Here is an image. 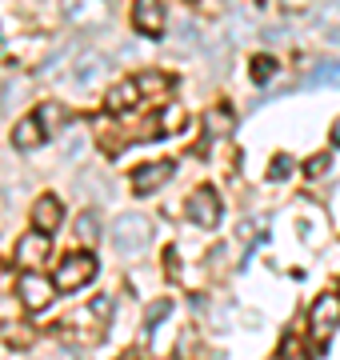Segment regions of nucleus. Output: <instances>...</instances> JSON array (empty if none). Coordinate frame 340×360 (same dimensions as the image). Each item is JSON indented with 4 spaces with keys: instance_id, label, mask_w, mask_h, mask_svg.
<instances>
[{
    "instance_id": "1",
    "label": "nucleus",
    "mask_w": 340,
    "mask_h": 360,
    "mask_svg": "<svg viewBox=\"0 0 340 360\" xmlns=\"http://www.w3.org/2000/svg\"><path fill=\"white\" fill-rule=\"evenodd\" d=\"M148 240H152V220L140 217V212H124L112 224V245H117L120 257H140Z\"/></svg>"
},
{
    "instance_id": "2",
    "label": "nucleus",
    "mask_w": 340,
    "mask_h": 360,
    "mask_svg": "<svg viewBox=\"0 0 340 360\" xmlns=\"http://www.w3.org/2000/svg\"><path fill=\"white\" fill-rule=\"evenodd\" d=\"M96 276V257L92 252H72V257L60 260V269H56V288L60 292H77L84 284Z\"/></svg>"
},
{
    "instance_id": "3",
    "label": "nucleus",
    "mask_w": 340,
    "mask_h": 360,
    "mask_svg": "<svg viewBox=\"0 0 340 360\" xmlns=\"http://www.w3.org/2000/svg\"><path fill=\"white\" fill-rule=\"evenodd\" d=\"M60 13L77 28H105L112 8H108V0H60Z\"/></svg>"
},
{
    "instance_id": "4",
    "label": "nucleus",
    "mask_w": 340,
    "mask_h": 360,
    "mask_svg": "<svg viewBox=\"0 0 340 360\" xmlns=\"http://www.w3.org/2000/svg\"><path fill=\"white\" fill-rule=\"evenodd\" d=\"M308 321H313L316 345H328V336L340 328V296H336V292L316 296V304H313V312H308Z\"/></svg>"
},
{
    "instance_id": "5",
    "label": "nucleus",
    "mask_w": 340,
    "mask_h": 360,
    "mask_svg": "<svg viewBox=\"0 0 340 360\" xmlns=\"http://www.w3.org/2000/svg\"><path fill=\"white\" fill-rule=\"evenodd\" d=\"M16 292H20V300H25V309H28V312H40V309H48V304H53L56 284H53V281H44V276H37V272H25Z\"/></svg>"
},
{
    "instance_id": "6",
    "label": "nucleus",
    "mask_w": 340,
    "mask_h": 360,
    "mask_svg": "<svg viewBox=\"0 0 340 360\" xmlns=\"http://www.w3.org/2000/svg\"><path fill=\"white\" fill-rule=\"evenodd\" d=\"M188 220H192L197 229H216L221 205H216V193H212V188H197V193L188 196Z\"/></svg>"
},
{
    "instance_id": "7",
    "label": "nucleus",
    "mask_w": 340,
    "mask_h": 360,
    "mask_svg": "<svg viewBox=\"0 0 340 360\" xmlns=\"http://www.w3.org/2000/svg\"><path fill=\"white\" fill-rule=\"evenodd\" d=\"M132 25L144 37H157L160 28H164V4L160 0H136L132 4Z\"/></svg>"
},
{
    "instance_id": "8",
    "label": "nucleus",
    "mask_w": 340,
    "mask_h": 360,
    "mask_svg": "<svg viewBox=\"0 0 340 360\" xmlns=\"http://www.w3.org/2000/svg\"><path fill=\"white\" fill-rule=\"evenodd\" d=\"M48 236H53V232H28L25 240H20V245H16V257H20V264H25V269H40V264H44V260H48Z\"/></svg>"
},
{
    "instance_id": "9",
    "label": "nucleus",
    "mask_w": 340,
    "mask_h": 360,
    "mask_svg": "<svg viewBox=\"0 0 340 360\" xmlns=\"http://www.w3.org/2000/svg\"><path fill=\"white\" fill-rule=\"evenodd\" d=\"M108 60L100 56V52H77V65H72V80H77L80 89L84 84H96V80L105 77Z\"/></svg>"
},
{
    "instance_id": "10",
    "label": "nucleus",
    "mask_w": 340,
    "mask_h": 360,
    "mask_svg": "<svg viewBox=\"0 0 340 360\" xmlns=\"http://www.w3.org/2000/svg\"><path fill=\"white\" fill-rule=\"evenodd\" d=\"M44 124H40V116H25V120H16L13 129V144L20 148V153H32V148H40L44 144Z\"/></svg>"
},
{
    "instance_id": "11",
    "label": "nucleus",
    "mask_w": 340,
    "mask_h": 360,
    "mask_svg": "<svg viewBox=\"0 0 340 360\" xmlns=\"http://www.w3.org/2000/svg\"><path fill=\"white\" fill-rule=\"evenodd\" d=\"M169 176H172V160H157V165H144L140 172L132 176V188H136L140 196H148L152 188H160Z\"/></svg>"
},
{
    "instance_id": "12",
    "label": "nucleus",
    "mask_w": 340,
    "mask_h": 360,
    "mask_svg": "<svg viewBox=\"0 0 340 360\" xmlns=\"http://www.w3.org/2000/svg\"><path fill=\"white\" fill-rule=\"evenodd\" d=\"M60 217H65V208H60L56 196H40L37 205H32V229H40V232L60 229Z\"/></svg>"
},
{
    "instance_id": "13",
    "label": "nucleus",
    "mask_w": 340,
    "mask_h": 360,
    "mask_svg": "<svg viewBox=\"0 0 340 360\" xmlns=\"http://www.w3.org/2000/svg\"><path fill=\"white\" fill-rule=\"evenodd\" d=\"M136 101H140V80H120L117 89L108 92V112H129Z\"/></svg>"
},
{
    "instance_id": "14",
    "label": "nucleus",
    "mask_w": 340,
    "mask_h": 360,
    "mask_svg": "<svg viewBox=\"0 0 340 360\" xmlns=\"http://www.w3.org/2000/svg\"><path fill=\"white\" fill-rule=\"evenodd\" d=\"M77 236L89 240V245H96V240H100V217H96V212H84V217L77 220Z\"/></svg>"
},
{
    "instance_id": "15",
    "label": "nucleus",
    "mask_w": 340,
    "mask_h": 360,
    "mask_svg": "<svg viewBox=\"0 0 340 360\" xmlns=\"http://www.w3.org/2000/svg\"><path fill=\"white\" fill-rule=\"evenodd\" d=\"M308 84H340V60H325V65L313 68Z\"/></svg>"
},
{
    "instance_id": "16",
    "label": "nucleus",
    "mask_w": 340,
    "mask_h": 360,
    "mask_svg": "<svg viewBox=\"0 0 340 360\" xmlns=\"http://www.w3.org/2000/svg\"><path fill=\"white\" fill-rule=\"evenodd\" d=\"M209 132H212V136L233 132V112H228V108H212V112H209Z\"/></svg>"
},
{
    "instance_id": "17",
    "label": "nucleus",
    "mask_w": 340,
    "mask_h": 360,
    "mask_svg": "<svg viewBox=\"0 0 340 360\" xmlns=\"http://www.w3.org/2000/svg\"><path fill=\"white\" fill-rule=\"evenodd\" d=\"M273 72H276V60H273V56H256V60H252V80H256V84L273 80Z\"/></svg>"
},
{
    "instance_id": "18",
    "label": "nucleus",
    "mask_w": 340,
    "mask_h": 360,
    "mask_svg": "<svg viewBox=\"0 0 340 360\" xmlns=\"http://www.w3.org/2000/svg\"><path fill=\"white\" fill-rule=\"evenodd\" d=\"M172 312V304L169 300H160V304H152V309H148V333H152V328H157L160 321H164V316H169Z\"/></svg>"
},
{
    "instance_id": "19",
    "label": "nucleus",
    "mask_w": 340,
    "mask_h": 360,
    "mask_svg": "<svg viewBox=\"0 0 340 360\" xmlns=\"http://www.w3.org/2000/svg\"><path fill=\"white\" fill-rule=\"evenodd\" d=\"M40 124H65V112H60L56 104H44V108H40Z\"/></svg>"
},
{
    "instance_id": "20",
    "label": "nucleus",
    "mask_w": 340,
    "mask_h": 360,
    "mask_svg": "<svg viewBox=\"0 0 340 360\" xmlns=\"http://www.w3.org/2000/svg\"><path fill=\"white\" fill-rule=\"evenodd\" d=\"M288 172H292V160H288V156H276L273 168H268V176H273V180H285Z\"/></svg>"
},
{
    "instance_id": "21",
    "label": "nucleus",
    "mask_w": 340,
    "mask_h": 360,
    "mask_svg": "<svg viewBox=\"0 0 340 360\" xmlns=\"http://www.w3.org/2000/svg\"><path fill=\"white\" fill-rule=\"evenodd\" d=\"M304 172H308V176H325L328 172V156H313V160L304 165Z\"/></svg>"
},
{
    "instance_id": "22",
    "label": "nucleus",
    "mask_w": 340,
    "mask_h": 360,
    "mask_svg": "<svg viewBox=\"0 0 340 360\" xmlns=\"http://www.w3.org/2000/svg\"><path fill=\"white\" fill-rule=\"evenodd\" d=\"M92 312H96V316H108V312H112V296H96V300H92Z\"/></svg>"
},
{
    "instance_id": "23",
    "label": "nucleus",
    "mask_w": 340,
    "mask_h": 360,
    "mask_svg": "<svg viewBox=\"0 0 340 360\" xmlns=\"http://www.w3.org/2000/svg\"><path fill=\"white\" fill-rule=\"evenodd\" d=\"M332 144H340V120L332 124Z\"/></svg>"
},
{
    "instance_id": "24",
    "label": "nucleus",
    "mask_w": 340,
    "mask_h": 360,
    "mask_svg": "<svg viewBox=\"0 0 340 360\" xmlns=\"http://www.w3.org/2000/svg\"><path fill=\"white\" fill-rule=\"evenodd\" d=\"M4 205H8V200H4V184H0V212H4Z\"/></svg>"
}]
</instances>
